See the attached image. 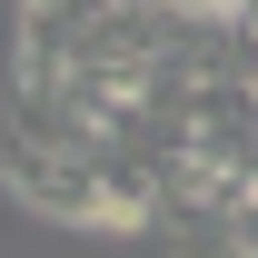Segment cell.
Instances as JSON below:
<instances>
[{"label": "cell", "instance_id": "1", "mask_svg": "<svg viewBox=\"0 0 258 258\" xmlns=\"http://www.w3.org/2000/svg\"><path fill=\"white\" fill-rule=\"evenodd\" d=\"M10 189L50 209L70 228H99V238H139V228H159L169 189L149 159H60V149H10Z\"/></svg>", "mask_w": 258, "mask_h": 258}]
</instances>
